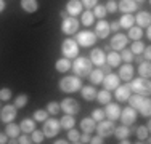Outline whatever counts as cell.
<instances>
[{"label":"cell","instance_id":"cell-1","mask_svg":"<svg viewBox=\"0 0 151 144\" xmlns=\"http://www.w3.org/2000/svg\"><path fill=\"white\" fill-rule=\"evenodd\" d=\"M71 69L74 71V74L77 77H88V74L93 69V64L88 58L77 56V58H74V63L71 64Z\"/></svg>","mask_w":151,"mask_h":144},{"label":"cell","instance_id":"cell-2","mask_svg":"<svg viewBox=\"0 0 151 144\" xmlns=\"http://www.w3.org/2000/svg\"><path fill=\"white\" fill-rule=\"evenodd\" d=\"M58 86L63 93H76L82 88V80L77 75H68V77L61 78Z\"/></svg>","mask_w":151,"mask_h":144},{"label":"cell","instance_id":"cell-3","mask_svg":"<svg viewBox=\"0 0 151 144\" xmlns=\"http://www.w3.org/2000/svg\"><path fill=\"white\" fill-rule=\"evenodd\" d=\"M129 82H130V83H129L130 91L138 93V95H143V96H148V95H150L151 85H150V80H148V78L138 77V78H130Z\"/></svg>","mask_w":151,"mask_h":144},{"label":"cell","instance_id":"cell-4","mask_svg":"<svg viewBox=\"0 0 151 144\" xmlns=\"http://www.w3.org/2000/svg\"><path fill=\"white\" fill-rule=\"evenodd\" d=\"M79 51H81V46L77 45V42H76L74 38H66V40L61 43V53H63V56L68 58V59L77 58Z\"/></svg>","mask_w":151,"mask_h":144},{"label":"cell","instance_id":"cell-5","mask_svg":"<svg viewBox=\"0 0 151 144\" xmlns=\"http://www.w3.org/2000/svg\"><path fill=\"white\" fill-rule=\"evenodd\" d=\"M76 42H77L79 46L88 48V46L95 45L96 35H95V32H92V31H79L77 32V37H76Z\"/></svg>","mask_w":151,"mask_h":144},{"label":"cell","instance_id":"cell-6","mask_svg":"<svg viewBox=\"0 0 151 144\" xmlns=\"http://www.w3.org/2000/svg\"><path fill=\"white\" fill-rule=\"evenodd\" d=\"M16 115H18V107L15 104H6V106H3L0 109V122L10 123V122H13L16 118Z\"/></svg>","mask_w":151,"mask_h":144},{"label":"cell","instance_id":"cell-7","mask_svg":"<svg viewBox=\"0 0 151 144\" xmlns=\"http://www.w3.org/2000/svg\"><path fill=\"white\" fill-rule=\"evenodd\" d=\"M60 109L63 110L64 114L76 115L79 110H81V104H79L74 98H64V99L60 103Z\"/></svg>","mask_w":151,"mask_h":144},{"label":"cell","instance_id":"cell-8","mask_svg":"<svg viewBox=\"0 0 151 144\" xmlns=\"http://www.w3.org/2000/svg\"><path fill=\"white\" fill-rule=\"evenodd\" d=\"M60 120H56V118H47L44 122V128H42V131H44V135L47 138H55L56 135H58L60 131Z\"/></svg>","mask_w":151,"mask_h":144},{"label":"cell","instance_id":"cell-9","mask_svg":"<svg viewBox=\"0 0 151 144\" xmlns=\"http://www.w3.org/2000/svg\"><path fill=\"white\" fill-rule=\"evenodd\" d=\"M77 29H79V21H77V18H74V16H66L63 19V23H61V32L66 34V35L76 34Z\"/></svg>","mask_w":151,"mask_h":144},{"label":"cell","instance_id":"cell-10","mask_svg":"<svg viewBox=\"0 0 151 144\" xmlns=\"http://www.w3.org/2000/svg\"><path fill=\"white\" fill-rule=\"evenodd\" d=\"M114 128H116V127H114V122L109 120V118H108V120H105V118H103V120H100L98 125L95 127L96 133H98L100 136H103V138H108V136L113 135Z\"/></svg>","mask_w":151,"mask_h":144},{"label":"cell","instance_id":"cell-11","mask_svg":"<svg viewBox=\"0 0 151 144\" xmlns=\"http://www.w3.org/2000/svg\"><path fill=\"white\" fill-rule=\"evenodd\" d=\"M119 120L122 122V125H127V127H130V125L135 123L137 120V110L134 107H124V109H121V115H119Z\"/></svg>","mask_w":151,"mask_h":144},{"label":"cell","instance_id":"cell-12","mask_svg":"<svg viewBox=\"0 0 151 144\" xmlns=\"http://www.w3.org/2000/svg\"><path fill=\"white\" fill-rule=\"evenodd\" d=\"M127 43H129V37H127V35L116 32V34H114V37L111 38L109 46H111V50H113V51H121L122 48H125V46H127Z\"/></svg>","mask_w":151,"mask_h":144},{"label":"cell","instance_id":"cell-13","mask_svg":"<svg viewBox=\"0 0 151 144\" xmlns=\"http://www.w3.org/2000/svg\"><path fill=\"white\" fill-rule=\"evenodd\" d=\"M103 86H105V90H108V91H111V90H116L117 86L121 85V78L117 77L116 74H106L105 77H103Z\"/></svg>","mask_w":151,"mask_h":144},{"label":"cell","instance_id":"cell-14","mask_svg":"<svg viewBox=\"0 0 151 144\" xmlns=\"http://www.w3.org/2000/svg\"><path fill=\"white\" fill-rule=\"evenodd\" d=\"M105 117H108L109 120H113V122H116L117 118H119V115H121V107L117 106L116 103H108L105 104Z\"/></svg>","mask_w":151,"mask_h":144},{"label":"cell","instance_id":"cell-15","mask_svg":"<svg viewBox=\"0 0 151 144\" xmlns=\"http://www.w3.org/2000/svg\"><path fill=\"white\" fill-rule=\"evenodd\" d=\"M88 59L92 61L93 66L101 67L103 64L106 63V55H105V51H103L101 48H93V50H92V53H90V58H88Z\"/></svg>","mask_w":151,"mask_h":144},{"label":"cell","instance_id":"cell-16","mask_svg":"<svg viewBox=\"0 0 151 144\" xmlns=\"http://www.w3.org/2000/svg\"><path fill=\"white\" fill-rule=\"evenodd\" d=\"M82 8H84V5H82V2L81 0H68V3H66V11L69 16H77V14H81L82 13Z\"/></svg>","mask_w":151,"mask_h":144},{"label":"cell","instance_id":"cell-17","mask_svg":"<svg viewBox=\"0 0 151 144\" xmlns=\"http://www.w3.org/2000/svg\"><path fill=\"white\" fill-rule=\"evenodd\" d=\"M134 66H132L130 63H125V64H122V66H119V72H117V77L121 78V80H124V82H129L132 77H134Z\"/></svg>","mask_w":151,"mask_h":144},{"label":"cell","instance_id":"cell-18","mask_svg":"<svg viewBox=\"0 0 151 144\" xmlns=\"http://www.w3.org/2000/svg\"><path fill=\"white\" fill-rule=\"evenodd\" d=\"M95 35H96V38H106L108 35H109V23L105 19H100L98 21V24L95 26Z\"/></svg>","mask_w":151,"mask_h":144},{"label":"cell","instance_id":"cell-19","mask_svg":"<svg viewBox=\"0 0 151 144\" xmlns=\"http://www.w3.org/2000/svg\"><path fill=\"white\" fill-rule=\"evenodd\" d=\"M150 98H146V96L143 95H138V93H135V95H130L129 96V103H130V107H134L135 110H140L143 106H145V103L148 101Z\"/></svg>","mask_w":151,"mask_h":144},{"label":"cell","instance_id":"cell-20","mask_svg":"<svg viewBox=\"0 0 151 144\" xmlns=\"http://www.w3.org/2000/svg\"><path fill=\"white\" fill-rule=\"evenodd\" d=\"M117 10H121L122 14L124 13H134L138 10V3L135 0H121L117 3Z\"/></svg>","mask_w":151,"mask_h":144},{"label":"cell","instance_id":"cell-21","mask_svg":"<svg viewBox=\"0 0 151 144\" xmlns=\"http://www.w3.org/2000/svg\"><path fill=\"white\" fill-rule=\"evenodd\" d=\"M134 19H135V23H137V26L138 27H150V24H151V14L148 11H140V13H137V16H134Z\"/></svg>","mask_w":151,"mask_h":144},{"label":"cell","instance_id":"cell-22","mask_svg":"<svg viewBox=\"0 0 151 144\" xmlns=\"http://www.w3.org/2000/svg\"><path fill=\"white\" fill-rule=\"evenodd\" d=\"M130 95H132V91H130V88H129V83L127 85H119L116 88V99L119 101V103H125Z\"/></svg>","mask_w":151,"mask_h":144},{"label":"cell","instance_id":"cell-23","mask_svg":"<svg viewBox=\"0 0 151 144\" xmlns=\"http://www.w3.org/2000/svg\"><path fill=\"white\" fill-rule=\"evenodd\" d=\"M19 5H21V8H23V11H26V13H35L39 10L37 0H21Z\"/></svg>","mask_w":151,"mask_h":144},{"label":"cell","instance_id":"cell-24","mask_svg":"<svg viewBox=\"0 0 151 144\" xmlns=\"http://www.w3.org/2000/svg\"><path fill=\"white\" fill-rule=\"evenodd\" d=\"M79 91H81L82 98H84L85 101H93V99L96 98V88H95V86H90V85L82 86Z\"/></svg>","mask_w":151,"mask_h":144},{"label":"cell","instance_id":"cell-25","mask_svg":"<svg viewBox=\"0 0 151 144\" xmlns=\"http://www.w3.org/2000/svg\"><path fill=\"white\" fill-rule=\"evenodd\" d=\"M79 127H81V130L84 133H92L93 130H95V127H96V122L93 120L92 117H85V118L81 120V125H79Z\"/></svg>","mask_w":151,"mask_h":144},{"label":"cell","instance_id":"cell-26","mask_svg":"<svg viewBox=\"0 0 151 144\" xmlns=\"http://www.w3.org/2000/svg\"><path fill=\"white\" fill-rule=\"evenodd\" d=\"M71 64H73L71 59H68V58L63 56V58H60V59L55 63V69L58 72H61V74H64V72H68L71 69Z\"/></svg>","mask_w":151,"mask_h":144},{"label":"cell","instance_id":"cell-27","mask_svg":"<svg viewBox=\"0 0 151 144\" xmlns=\"http://www.w3.org/2000/svg\"><path fill=\"white\" fill-rule=\"evenodd\" d=\"M19 128H21L23 133H29L31 135V133L35 130V120L34 118H24V120L19 123Z\"/></svg>","mask_w":151,"mask_h":144},{"label":"cell","instance_id":"cell-28","mask_svg":"<svg viewBox=\"0 0 151 144\" xmlns=\"http://www.w3.org/2000/svg\"><path fill=\"white\" fill-rule=\"evenodd\" d=\"M103 77H105V74L101 69H92V72L88 74V78L93 85H100L103 82Z\"/></svg>","mask_w":151,"mask_h":144},{"label":"cell","instance_id":"cell-29","mask_svg":"<svg viewBox=\"0 0 151 144\" xmlns=\"http://www.w3.org/2000/svg\"><path fill=\"white\" fill-rule=\"evenodd\" d=\"M74 125H76V118L73 117V115H69V114L63 115V117L60 118V127H61V128H64V130L73 128Z\"/></svg>","mask_w":151,"mask_h":144},{"label":"cell","instance_id":"cell-30","mask_svg":"<svg viewBox=\"0 0 151 144\" xmlns=\"http://www.w3.org/2000/svg\"><path fill=\"white\" fill-rule=\"evenodd\" d=\"M5 133H6V136H10V138H18V136H19V133H21V128H19V125L10 122V123H6Z\"/></svg>","mask_w":151,"mask_h":144},{"label":"cell","instance_id":"cell-31","mask_svg":"<svg viewBox=\"0 0 151 144\" xmlns=\"http://www.w3.org/2000/svg\"><path fill=\"white\" fill-rule=\"evenodd\" d=\"M135 24V19H134V16H132L130 13H124L121 16V19H119V26L121 27H124V29H129V27H132Z\"/></svg>","mask_w":151,"mask_h":144},{"label":"cell","instance_id":"cell-32","mask_svg":"<svg viewBox=\"0 0 151 144\" xmlns=\"http://www.w3.org/2000/svg\"><path fill=\"white\" fill-rule=\"evenodd\" d=\"M121 61H122V59H121V55H119L117 51H109V53L106 55V63L109 64L111 67L119 66V64H121Z\"/></svg>","mask_w":151,"mask_h":144},{"label":"cell","instance_id":"cell-33","mask_svg":"<svg viewBox=\"0 0 151 144\" xmlns=\"http://www.w3.org/2000/svg\"><path fill=\"white\" fill-rule=\"evenodd\" d=\"M137 138H138V141H146V139H150V127L148 125H140V127H137Z\"/></svg>","mask_w":151,"mask_h":144},{"label":"cell","instance_id":"cell-34","mask_svg":"<svg viewBox=\"0 0 151 144\" xmlns=\"http://www.w3.org/2000/svg\"><path fill=\"white\" fill-rule=\"evenodd\" d=\"M138 74H140V77H143V78H150V75H151V64H150V61H142V63H140Z\"/></svg>","mask_w":151,"mask_h":144},{"label":"cell","instance_id":"cell-35","mask_svg":"<svg viewBox=\"0 0 151 144\" xmlns=\"http://www.w3.org/2000/svg\"><path fill=\"white\" fill-rule=\"evenodd\" d=\"M113 135H116V138H119V139L129 138V136H130V128H129L127 125H121V127H116V128H114V133H113Z\"/></svg>","mask_w":151,"mask_h":144},{"label":"cell","instance_id":"cell-36","mask_svg":"<svg viewBox=\"0 0 151 144\" xmlns=\"http://www.w3.org/2000/svg\"><path fill=\"white\" fill-rule=\"evenodd\" d=\"M93 21H95V16H93V11L87 10V11H82L81 13V23L84 26H92Z\"/></svg>","mask_w":151,"mask_h":144},{"label":"cell","instance_id":"cell-37","mask_svg":"<svg viewBox=\"0 0 151 144\" xmlns=\"http://www.w3.org/2000/svg\"><path fill=\"white\" fill-rule=\"evenodd\" d=\"M96 101H98L100 104H108L111 101V91H108V90H100V91H96Z\"/></svg>","mask_w":151,"mask_h":144},{"label":"cell","instance_id":"cell-38","mask_svg":"<svg viewBox=\"0 0 151 144\" xmlns=\"http://www.w3.org/2000/svg\"><path fill=\"white\" fill-rule=\"evenodd\" d=\"M129 38H132V40H140V38L143 37V29L138 27V26H132L129 27Z\"/></svg>","mask_w":151,"mask_h":144},{"label":"cell","instance_id":"cell-39","mask_svg":"<svg viewBox=\"0 0 151 144\" xmlns=\"http://www.w3.org/2000/svg\"><path fill=\"white\" fill-rule=\"evenodd\" d=\"M106 14H108V11H106L105 5H98V3H96V5L93 6V16L95 18H98V19H105Z\"/></svg>","mask_w":151,"mask_h":144},{"label":"cell","instance_id":"cell-40","mask_svg":"<svg viewBox=\"0 0 151 144\" xmlns=\"http://www.w3.org/2000/svg\"><path fill=\"white\" fill-rule=\"evenodd\" d=\"M145 50V43L142 40H134L130 45V51L134 53V55H142V51Z\"/></svg>","mask_w":151,"mask_h":144},{"label":"cell","instance_id":"cell-41","mask_svg":"<svg viewBox=\"0 0 151 144\" xmlns=\"http://www.w3.org/2000/svg\"><path fill=\"white\" fill-rule=\"evenodd\" d=\"M79 138H81V133H79L74 127L68 130V141H69V143L77 144V143H79Z\"/></svg>","mask_w":151,"mask_h":144},{"label":"cell","instance_id":"cell-42","mask_svg":"<svg viewBox=\"0 0 151 144\" xmlns=\"http://www.w3.org/2000/svg\"><path fill=\"white\" fill-rule=\"evenodd\" d=\"M44 138H45V135L40 130H34V131L31 133V139H32V143H35V144H42L44 143Z\"/></svg>","mask_w":151,"mask_h":144},{"label":"cell","instance_id":"cell-43","mask_svg":"<svg viewBox=\"0 0 151 144\" xmlns=\"http://www.w3.org/2000/svg\"><path fill=\"white\" fill-rule=\"evenodd\" d=\"M27 101H29V98H27V95H24V93H21V95H18L15 98V106L18 107V109H21V107H24L27 104Z\"/></svg>","mask_w":151,"mask_h":144},{"label":"cell","instance_id":"cell-44","mask_svg":"<svg viewBox=\"0 0 151 144\" xmlns=\"http://www.w3.org/2000/svg\"><path fill=\"white\" fill-rule=\"evenodd\" d=\"M45 110L48 114H52V115H56L60 112V103H56V101H50L48 104H47V107H45Z\"/></svg>","mask_w":151,"mask_h":144},{"label":"cell","instance_id":"cell-45","mask_svg":"<svg viewBox=\"0 0 151 144\" xmlns=\"http://www.w3.org/2000/svg\"><path fill=\"white\" fill-rule=\"evenodd\" d=\"M48 118V112L45 109H37L34 112V120L35 122H45Z\"/></svg>","mask_w":151,"mask_h":144},{"label":"cell","instance_id":"cell-46","mask_svg":"<svg viewBox=\"0 0 151 144\" xmlns=\"http://www.w3.org/2000/svg\"><path fill=\"white\" fill-rule=\"evenodd\" d=\"M121 59L124 61V63H132V61H134V53L127 48H122L121 50Z\"/></svg>","mask_w":151,"mask_h":144},{"label":"cell","instance_id":"cell-47","mask_svg":"<svg viewBox=\"0 0 151 144\" xmlns=\"http://www.w3.org/2000/svg\"><path fill=\"white\" fill-rule=\"evenodd\" d=\"M92 118L95 122H100V120H103V118H105V110L103 109H93V112H92Z\"/></svg>","mask_w":151,"mask_h":144},{"label":"cell","instance_id":"cell-48","mask_svg":"<svg viewBox=\"0 0 151 144\" xmlns=\"http://www.w3.org/2000/svg\"><path fill=\"white\" fill-rule=\"evenodd\" d=\"M12 99V90L10 88H2L0 90V101H10Z\"/></svg>","mask_w":151,"mask_h":144},{"label":"cell","instance_id":"cell-49","mask_svg":"<svg viewBox=\"0 0 151 144\" xmlns=\"http://www.w3.org/2000/svg\"><path fill=\"white\" fill-rule=\"evenodd\" d=\"M138 112L142 114L143 117H150V114H151V101H150V99L146 101V103H145V106H143L142 109L138 110Z\"/></svg>","mask_w":151,"mask_h":144},{"label":"cell","instance_id":"cell-50","mask_svg":"<svg viewBox=\"0 0 151 144\" xmlns=\"http://www.w3.org/2000/svg\"><path fill=\"white\" fill-rule=\"evenodd\" d=\"M18 143H19V144H31L32 139H31L29 133H23V135L18 136Z\"/></svg>","mask_w":151,"mask_h":144},{"label":"cell","instance_id":"cell-51","mask_svg":"<svg viewBox=\"0 0 151 144\" xmlns=\"http://www.w3.org/2000/svg\"><path fill=\"white\" fill-rule=\"evenodd\" d=\"M105 8H106V11H108V13H116V10H117V3L114 2V0H108V3L105 5Z\"/></svg>","mask_w":151,"mask_h":144},{"label":"cell","instance_id":"cell-52","mask_svg":"<svg viewBox=\"0 0 151 144\" xmlns=\"http://www.w3.org/2000/svg\"><path fill=\"white\" fill-rule=\"evenodd\" d=\"M81 2H82V5H84L87 10H90V8H93V6L98 3V0H81Z\"/></svg>","mask_w":151,"mask_h":144},{"label":"cell","instance_id":"cell-53","mask_svg":"<svg viewBox=\"0 0 151 144\" xmlns=\"http://www.w3.org/2000/svg\"><path fill=\"white\" fill-rule=\"evenodd\" d=\"M90 138H92L90 133H82L81 138H79V143H81V144H88V143H90Z\"/></svg>","mask_w":151,"mask_h":144},{"label":"cell","instance_id":"cell-54","mask_svg":"<svg viewBox=\"0 0 151 144\" xmlns=\"http://www.w3.org/2000/svg\"><path fill=\"white\" fill-rule=\"evenodd\" d=\"M142 58H143V59H145V61H150L151 59V48H150V46H145V50H143V51H142Z\"/></svg>","mask_w":151,"mask_h":144},{"label":"cell","instance_id":"cell-55","mask_svg":"<svg viewBox=\"0 0 151 144\" xmlns=\"http://www.w3.org/2000/svg\"><path fill=\"white\" fill-rule=\"evenodd\" d=\"M121 29V26H119V21H113V23H109V31H113L114 34H116L117 31Z\"/></svg>","mask_w":151,"mask_h":144},{"label":"cell","instance_id":"cell-56","mask_svg":"<svg viewBox=\"0 0 151 144\" xmlns=\"http://www.w3.org/2000/svg\"><path fill=\"white\" fill-rule=\"evenodd\" d=\"M90 143L92 144H101L103 143V136H100V135L93 136V138H90Z\"/></svg>","mask_w":151,"mask_h":144},{"label":"cell","instance_id":"cell-57","mask_svg":"<svg viewBox=\"0 0 151 144\" xmlns=\"http://www.w3.org/2000/svg\"><path fill=\"white\" fill-rule=\"evenodd\" d=\"M5 143H8V136H6V133H0V144Z\"/></svg>","mask_w":151,"mask_h":144},{"label":"cell","instance_id":"cell-58","mask_svg":"<svg viewBox=\"0 0 151 144\" xmlns=\"http://www.w3.org/2000/svg\"><path fill=\"white\" fill-rule=\"evenodd\" d=\"M101 71H103V74H109V72H111V66L105 63V64L101 66Z\"/></svg>","mask_w":151,"mask_h":144},{"label":"cell","instance_id":"cell-59","mask_svg":"<svg viewBox=\"0 0 151 144\" xmlns=\"http://www.w3.org/2000/svg\"><path fill=\"white\" fill-rule=\"evenodd\" d=\"M5 6H6V3H5V0H0V13L5 10Z\"/></svg>","mask_w":151,"mask_h":144},{"label":"cell","instance_id":"cell-60","mask_svg":"<svg viewBox=\"0 0 151 144\" xmlns=\"http://www.w3.org/2000/svg\"><path fill=\"white\" fill-rule=\"evenodd\" d=\"M145 29H146V31H145V37H146V38H150V37H151V31H150V27H145Z\"/></svg>","mask_w":151,"mask_h":144},{"label":"cell","instance_id":"cell-61","mask_svg":"<svg viewBox=\"0 0 151 144\" xmlns=\"http://www.w3.org/2000/svg\"><path fill=\"white\" fill-rule=\"evenodd\" d=\"M66 143H69V141H64V139H56L55 144H66Z\"/></svg>","mask_w":151,"mask_h":144},{"label":"cell","instance_id":"cell-62","mask_svg":"<svg viewBox=\"0 0 151 144\" xmlns=\"http://www.w3.org/2000/svg\"><path fill=\"white\" fill-rule=\"evenodd\" d=\"M60 16H61V18H63V19H64V18H66V16H69V14H68L66 11H61V13H60Z\"/></svg>","mask_w":151,"mask_h":144},{"label":"cell","instance_id":"cell-63","mask_svg":"<svg viewBox=\"0 0 151 144\" xmlns=\"http://www.w3.org/2000/svg\"><path fill=\"white\" fill-rule=\"evenodd\" d=\"M135 2H137V3H140V2H145V0H135Z\"/></svg>","mask_w":151,"mask_h":144},{"label":"cell","instance_id":"cell-64","mask_svg":"<svg viewBox=\"0 0 151 144\" xmlns=\"http://www.w3.org/2000/svg\"><path fill=\"white\" fill-rule=\"evenodd\" d=\"M0 109H2V104H0Z\"/></svg>","mask_w":151,"mask_h":144}]
</instances>
